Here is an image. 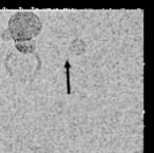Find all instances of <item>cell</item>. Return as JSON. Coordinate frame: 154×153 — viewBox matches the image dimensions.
<instances>
[{
  "mask_svg": "<svg viewBox=\"0 0 154 153\" xmlns=\"http://www.w3.org/2000/svg\"><path fill=\"white\" fill-rule=\"evenodd\" d=\"M66 93H71V85H70V62L69 60L66 61Z\"/></svg>",
  "mask_w": 154,
  "mask_h": 153,
  "instance_id": "obj_2",
  "label": "cell"
},
{
  "mask_svg": "<svg viewBox=\"0 0 154 153\" xmlns=\"http://www.w3.org/2000/svg\"><path fill=\"white\" fill-rule=\"evenodd\" d=\"M40 30V19L31 12H18L10 19V35L16 41L30 40L37 36Z\"/></svg>",
  "mask_w": 154,
  "mask_h": 153,
  "instance_id": "obj_1",
  "label": "cell"
}]
</instances>
